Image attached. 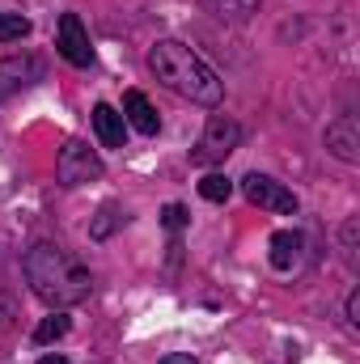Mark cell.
<instances>
[{
    "label": "cell",
    "instance_id": "cell-1",
    "mask_svg": "<svg viewBox=\"0 0 360 364\" xmlns=\"http://www.w3.org/2000/svg\"><path fill=\"white\" fill-rule=\"evenodd\" d=\"M21 272H26L30 292H34L43 305H51V309H73V305L90 301V292H93L90 272H85L68 250H60L55 242L30 246L26 259H21Z\"/></svg>",
    "mask_w": 360,
    "mask_h": 364
},
{
    "label": "cell",
    "instance_id": "cell-2",
    "mask_svg": "<svg viewBox=\"0 0 360 364\" xmlns=\"http://www.w3.org/2000/svg\"><path fill=\"white\" fill-rule=\"evenodd\" d=\"M149 68H153V77L166 85V90H174L179 97L186 102H195V106H221V97H225V85H221V77L186 47L179 38H162V43H153V51H149Z\"/></svg>",
    "mask_w": 360,
    "mask_h": 364
},
{
    "label": "cell",
    "instance_id": "cell-3",
    "mask_svg": "<svg viewBox=\"0 0 360 364\" xmlns=\"http://www.w3.org/2000/svg\"><path fill=\"white\" fill-rule=\"evenodd\" d=\"M238 144H242V127H238V119H229V114H212V119L203 123L199 144L191 149V166H199V170L221 166Z\"/></svg>",
    "mask_w": 360,
    "mask_h": 364
},
{
    "label": "cell",
    "instance_id": "cell-4",
    "mask_svg": "<svg viewBox=\"0 0 360 364\" xmlns=\"http://www.w3.org/2000/svg\"><path fill=\"white\" fill-rule=\"evenodd\" d=\"M55 178L60 186H85L102 178V157L93 153L85 140H64V149L55 153Z\"/></svg>",
    "mask_w": 360,
    "mask_h": 364
},
{
    "label": "cell",
    "instance_id": "cell-5",
    "mask_svg": "<svg viewBox=\"0 0 360 364\" xmlns=\"http://www.w3.org/2000/svg\"><path fill=\"white\" fill-rule=\"evenodd\" d=\"M242 195L255 208H268V212H280V216H297V195L284 182L268 178V174H246L242 178Z\"/></svg>",
    "mask_w": 360,
    "mask_h": 364
},
{
    "label": "cell",
    "instance_id": "cell-6",
    "mask_svg": "<svg viewBox=\"0 0 360 364\" xmlns=\"http://www.w3.org/2000/svg\"><path fill=\"white\" fill-rule=\"evenodd\" d=\"M55 47H60V55H64L73 68H90V64H93L90 34H85V26H81V17H77V13H64V17H60Z\"/></svg>",
    "mask_w": 360,
    "mask_h": 364
},
{
    "label": "cell",
    "instance_id": "cell-7",
    "mask_svg": "<svg viewBox=\"0 0 360 364\" xmlns=\"http://www.w3.org/2000/svg\"><path fill=\"white\" fill-rule=\"evenodd\" d=\"M327 153L356 166L360 161V119L356 114H339L331 127H327Z\"/></svg>",
    "mask_w": 360,
    "mask_h": 364
},
{
    "label": "cell",
    "instance_id": "cell-8",
    "mask_svg": "<svg viewBox=\"0 0 360 364\" xmlns=\"http://www.w3.org/2000/svg\"><path fill=\"white\" fill-rule=\"evenodd\" d=\"M38 73H43V64L34 55H9V60H0V102H9L13 93L34 85Z\"/></svg>",
    "mask_w": 360,
    "mask_h": 364
},
{
    "label": "cell",
    "instance_id": "cell-9",
    "mask_svg": "<svg viewBox=\"0 0 360 364\" xmlns=\"http://www.w3.org/2000/svg\"><path fill=\"white\" fill-rule=\"evenodd\" d=\"M123 123H132L140 136H157V132H162V119H157L153 102H149L140 90H127V93H123Z\"/></svg>",
    "mask_w": 360,
    "mask_h": 364
},
{
    "label": "cell",
    "instance_id": "cell-10",
    "mask_svg": "<svg viewBox=\"0 0 360 364\" xmlns=\"http://www.w3.org/2000/svg\"><path fill=\"white\" fill-rule=\"evenodd\" d=\"M93 132H97V140H102L106 149H123V140H127V123H123V114H119L115 106H106V102L93 106Z\"/></svg>",
    "mask_w": 360,
    "mask_h": 364
},
{
    "label": "cell",
    "instance_id": "cell-11",
    "mask_svg": "<svg viewBox=\"0 0 360 364\" xmlns=\"http://www.w3.org/2000/svg\"><path fill=\"white\" fill-rule=\"evenodd\" d=\"M301 246H305V237L297 233V229H280V233H271V267L275 272H292L297 263H301Z\"/></svg>",
    "mask_w": 360,
    "mask_h": 364
},
{
    "label": "cell",
    "instance_id": "cell-12",
    "mask_svg": "<svg viewBox=\"0 0 360 364\" xmlns=\"http://www.w3.org/2000/svg\"><path fill=\"white\" fill-rule=\"evenodd\" d=\"M68 331H73V318H68L64 309H55L51 318H43V322L34 326V343H38V348H43V343H55V339H64Z\"/></svg>",
    "mask_w": 360,
    "mask_h": 364
},
{
    "label": "cell",
    "instance_id": "cell-13",
    "mask_svg": "<svg viewBox=\"0 0 360 364\" xmlns=\"http://www.w3.org/2000/svg\"><path fill=\"white\" fill-rule=\"evenodd\" d=\"M208 9L221 21H250L259 13V0H208Z\"/></svg>",
    "mask_w": 360,
    "mask_h": 364
},
{
    "label": "cell",
    "instance_id": "cell-14",
    "mask_svg": "<svg viewBox=\"0 0 360 364\" xmlns=\"http://www.w3.org/2000/svg\"><path fill=\"white\" fill-rule=\"evenodd\" d=\"M199 195H203L208 203H225V199L233 195V182L225 178V174H203V182H199Z\"/></svg>",
    "mask_w": 360,
    "mask_h": 364
},
{
    "label": "cell",
    "instance_id": "cell-15",
    "mask_svg": "<svg viewBox=\"0 0 360 364\" xmlns=\"http://www.w3.org/2000/svg\"><path fill=\"white\" fill-rule=\"evenodd\" d=\"M30 34V17L21 13H0V43H21Z\"/></svg>",
    "mask_w": 360,
    "mask_h": 364
},
{
    "label": "cell",
    "instance_id": "cell-16",
    "mask_svg": "<svg viewBox=\"0 0 360 364\" xmlns=\"http://www.w3.org/2000/svg\"><path fill=\"white\" fill-rule=\"evenodd\" d=\"M119 220H123V216H119V208H115V203H106V208L97 212V220H93L90 233L102 242V237H110V233H115V225H119Z\"/></svg>",
    "mask_w": 360,
    "mask_h": 364
},
{
    "label": "cell",
    "instance_id": "cell-17",
    "mask_svg": "<svg viewBox=\"0 0 360 364\" xmlns=\"http://www.w3.org/2000/svg\"><path fill=\"white\" fill-rule=\"evenodd\" d=\"M186 220H191V216H186L182 203H166V212H162V225H166V229H182Z\"/></svg>",
    "mask_w": 360,
    "mask_h": 364
},
{
    "label": "cell",
    "instance_id": "cell-18",
    "mask_svg": "<svg viewBox=\"0 0 360 364\" xmlns=\"http://www.w3.org/2000/svg\"><path fill=\"white\" fill-rule=\"evenodd\" d=\"M348 322L360 326V288H352V296H348Z\"/></svg>",
    "mask_w": 360,
    "mask_h": 364
},
{
    "label": "cell",
    "instance_id": "cell-19",
    "mask_svg": "<svg viewBox=\"0 0 360 364\" xmlns=\"http://www.w3.org/2000/svg\"><path fill=\"white\" fill-rule=\"evenodd\" d=\"M162 364H195V356H182V352H174V356H166Z\"/></svg>",
    "mask_w": 360,
    "mask_h": 364
},
{
    "label": "cell",
    "instance_id": "cell-20",
    "mask_svg": "<svg viewBox=\"0 0 360 364\" xmlns=\"http://www.w3.org/2000/svg\"><path fill=\"white\" fill-rule=\"evenodd\" d=\"M38 364H68V360H64V356H43Z\"/></svg>",
    "mask_w": 360,
    "mask_h": 364
}]
</instances>
